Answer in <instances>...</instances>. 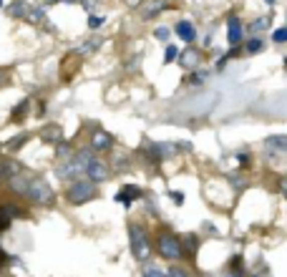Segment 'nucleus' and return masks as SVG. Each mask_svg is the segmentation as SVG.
<instances>
[{
    "label": "nucleus",
    "mask_w": 287,
    "mask_h": 277,
    "mask_svg": "<svg viewBox=\"0 0 287 277\" xmlns=\"http://www.w3.org/2000/svg\"><path fill=\"white\" fill-rule=\"evenodd\" d=\"M167 8H169V0H147V3L141 6V16H144V21H152L159 13H164Z\"/></svg>",
    "instance_id": "nucleus-11"
},
{
    "label": "nucleus",
    "mask_w": 287,
    "mask_h": 277,
    "mask_svg": "<svg viewBox=\"0 0 287 277\" xmlns=\"http://www.w3.org/2000/svg\"><path fill=\"white\" fill-rule=\"evenodd\" d=\"M98 194H101V192H98V184L88 181L86 176H78V179L68 181V187H66V192H63L66 204H71V207H83V204L98 199Z\"/></svg>",
    "instance_id": "nucleus-2"
},
{
    "label": "nucleus",
    "mask_w": 287,
    "mask_h": 277,
    "mask_svg": "<svg viewBox=\"0 0 287 277\" xmlns=\"http://www.w3.org/2000/svg\"><path fill=\"white\" fill-rule=\"evenodd\" d=\"M66 136H63V129L58 126V124H46L43 129H41V141L43 144H51V146H56L58 141H63Z\"/></svg>",
    "instance_id": "nucleus-12"
},
{
    "label": "nucleus",
    "mask_w": 287,
    "mask_h": 277,
    "mask_svg": "<svg viewBox=\"0 0 287 277\" xmlns=\"http://www.w3.org/2000/svg\"><path fill=\"white\" fill-rule=\"evenodd\" d=\"M177 56H179V48L174 43H167V48H164V66L177 63Z\"/></svg>",
    "instance_id": "nucleus-24"
},
{
    "label": "nucleus",
    "mask_w": 287,
    "mask_h": 277,
    "mask_svg": "<svg viewBox=\"0 0 287 277\" xmlns=\"http://www.w3.org/2000/svg\"><path fill=\"white\" fill-rule=\"evenodd\" d=\"M264 146H267V149H274V151L282 154V151L287 149V136H282V134H277V136H267V139H264Z\"/></svg>",
    "instance_id": "nucleus-19"
},
{
    "label": "nucleus",
    "mask_w": 287,
    "mask_h": 277,
    "mask_svg": "<svg viewBox=\"0 0 287 277\" xmlns=\"http://www.w3.org/2000/svg\"><path fill=\"white\" fill-rule=\"evenodd\" d=\"M126 6L128 8H136V6H141V0H126Z\"/></svg>",
    "instance_id": "nucleus-35"
},
{
    "label": "nucleus",
    "mask_w": 287,
    "mask_h": 277,
    "mask_svg": "<svg viewBox=\"0 0 287 277\" xmlns=\"http://www.w3.org/2000/svg\"><path fill=\"white\" fill-rule=\"evenodd\" d=\"M11 227H13V219L3 212V207H0V232H8Z\"/></svg>",
    "instance_id": "nucleus-27"
},
{
    "label": "nucleus",
    "mask_w": 287,
    "mask_h": 277,
    "mask_svg": "<svg viewBox=\"0 0 287 277\" xmlns=\"http://www.w3.org/2000/svg\"><path fill=\"white\" fill-rule=\"evenodd\" d=\"M172 199H174V204H177V207H182V204H184V194H182V192H172Z\"/></svg>",
    "instance_id": "nucleus-34"
},
{
    "label": "nucleus",
    "mask_w": 287,
    "mask_h": 277,
    "mask_svg": "<svg viewBox=\"0 0 287 277\" xmlns=\"http://www.w3.org/2000/svg\"><path fill=\"white\" fill-rule=\"evenodd\" d=\"M141 197H144V192H141L136 184H126V187H121V189H118L116 202H118L121 207H126V209H128V207L133 204V199H141Z\"/></svg>",
    "instance_id": "nucleus-10"
},
{
    "label": "nucleus",
    "mask_w": 287,
    "mask_h": 277,
    "mask_svg": "<svg viewBox=\"0 0 287 277\" xmlns=\"http://www.w3.org/2000/svg\"><path fill=\"white\" fill-rule=\"evenodd\" d=\"M28 141H31V134L26 131V134H18V136H13V141H8V144H6V149L16 154V151H18V149H23Z\"/></svg>",
    "instance_id": "nucleus-21"
},
{
    "label": "nucleus",
    "mask_w": 287,
    "mask_h": 277,
    "mask_svg": "<svg viewBox=\"0 0 287 277\" xmlns=\"http://www.w3.org/2000/svg\"><path fill=\"white\" fill-rule=\"evenodd\" d=\"M154 38H157V41H162V43H169V38H172V28L159 26V28L154 31Z\"/></svg>",
    "instance_id": "nucleus-25"
},
{
    "label": "nucleus",
    "mask_w": 287,
    "mask_h": 277,
    "mask_svg": "<svg viewBox=\"0 0 287 277\" xmlns=\"http://www.w3.org/2000/svg\"><path fill=\"white\" fill-rule=\"evenodd\" d=\"M113 144H116L113 136H111L108 131H103V129H93L91 136H88V149L96 151V154H106V151H111Z\"/></svg>",
    "instance_id": "nucleus-6"
},
{
    "label": "nucleus",
    "mask_w": 287,
    "mask_h": 277,
    "mask_svg": "<svg viewBox=\"0 0 287 277\" xmlns=\"http://www.w3.org/2000/svg\"><path fill=\"white\" fill-rule=\"evenodd\" d=\"M262 48H264V38H247V43H244V53H249V56L259 53Z\"/></svg>",
    "instance_id": "nucleus-23"
},
{
    "label": "nucleus",
    "mask_w": 287,
    "mask_h": 277,
    "mask_svg": "<svg viewBox=\"0 0 287 277\" xmlns=\"http://www.w3.org/2000/svg\"><path fill=\"white\" fill-rule=\"evenodd\" d=\"M83 176H86L88 181H93V184H103V181H108V179H111V166L106 164V159L93 156V159L86 164Z\"/></svg>",
    "instance_id": "nucleus-5"
},
{
    "label": "nucleus",
    "mask_w": 287,
    "mask_h": 277,
    "mask_svg": "<svg viewBox=\"0 0 287 277\" xmlns=\"http://www.w3.org/2000/svg\"><path fill=\"white\" fill-rule=\"evenodd\" d=\"M141 277H167V274H164L159 267H147V269L141 272Z\"/></svg>",
    "instance_id": "nucleus-30"
},
{
    "label": "nucleus",
    "mask_w": 287,
    "mask_h": 277,
    "mask_svg": "<svg viewBox=\"0 0 287 277\" xmlns=\"http://www.w3.org/2000/svg\"><path fill=\"white\" fill-rule=\"evenodd\" d=\"M174 33H177L187 46H192V43L197 41V28H194V23H189V21H179V23L174 26Z\"/></svg>",
    "instance_id": "nucleus-13"
},
{
    "label": "nucleus",
    "mask_w": 287,
    "mask_h": 277,
    "mask_svg": "<svg viewBox=\"0 0 287 277\" xmlns=\"http://www.w3.org/2000/svg\"><path fill=\"white\" fill-rule=\"evenodd\" d=\"M71 156H73V146H71L66 139H63V141H58V144H56V159H58V161H63V159H71Z\"/></svg>",
    "instance_id": "nucleus-22"
},
{
    "label": "nucleus",
    "mask_w": 287,
    "mask_h": 277,
    "mask_svg": "<svg viewBox=\"0 0 287 277\" xmlns=\"http://www.w3.org/2000/svg\"><path fill=\"white\" fill-rule=\"evenodd\" d=\"M242 38H244V26H242V21H239L237 16H229V18H227V43H229V46H239Z\"/></svg>",
    "instance_id": "nucleus-9"
},
{
    "label": "nucleus",
    "mask_w": 287,
    "mask_h": 277,
    "mask_svg": "<svg viewBox=\"0 0 287 277\" xmlns=\"http://www.w3.org/2000/svg\"><path fill=\"white\" fill-rule=\"evenodd\" d=\"M6 11H8V16L26 21V18H28V13H31V6L26 3V0H16V3H13V6H8Z\"/></svg>",
    "instance_id": "nucleus-15"
},
{
    "label": "nucleus",
    "mask_w": 287,
    "mask_h": 277,
    "mask_svg": "<svg viewBox=\"0 0 287 277\" xmlns=\"http://www.w3.org/2000/svg\"><path fill=\"white\" fill-rule=\"evenodd\" d=\"M0 6H3V0H0Z\"/></svg>",
    "instance_id": "nucleus-38"
},
{
    "label": "nucleus",
    "mask_w": 287,
    "mask_h": 277,
    "mask_svg": "<svg viewBox=\"0 0 287 277\" xmlns=\"http://www.w3.org/2000/svg\"><path fill=\"white\" fill-rule=\"evenodd\" d=\"M154 249H157V254H159L162 259H182L179 237H177L172 229H167V227L159 229V234H157V239H154Z\"/></svg>",
    "instance_id": "nucleus-4"
},
{
    "label": "nucleus",
    "mask_w": 287,
    "mask_h": 277,
    "mask_svg": "<svg viewBox=\"0 0 287 277\" xmlns=\"http://www.w3.org/2000/svg\"><path fill=\"white\" fill-rule=\"evenodd\" d=\"M177 61H179V66L184 68V71H194V68H199L202 66V51L199 48H192V46H187V51H179V56H177Z\"/></svg>",
    "instance_id": "nucleus-7"
},
{
    "label": "nucleus",
    "mask_w": 287,
    "mask_h": 277,
    "mask_svg": "<svg viewBox=\"0 0 287 277\" xmlns=\"http://www.w3.org/2000/svg\"><path fill=\"white\" fill-rule=\"evenodd\" d=\"M28 109H31V99H23V101H18V104L13 106V111H11V121H13V124H21V121L26 119Z\"/></svg>",
    "instance_id": "nucleus-16"
},
{
    "label": "nucleus",
    "mask_w": 287,
    "mask_h": 277,
    "mask_svg": "<svg viewBox=\"0 0 287 277\" xmlns=\"http://www.w3.org/2000/svg\"><path fill=\"white\" fill-rule=\"evenodd\" d=\"M167 277H192L184 267H179V264H174V267H169V272H167Z\"/></svg>",
    "instance_id": "nucleus-28"
},
{
    "label": "nucleus",
    "mask_w": 287,
    "mask_h": 277,
    "mask_svg": "<svg viewBox=\"0 0 287 277\" xmlns=\"http://www.w3.org/2000/svg\"><path fill=\"white\" fill-rule=\"evenodd\" d=\"M103 23H106V18H103V16H88V28H91V31L101 28Z\"/></svg>",
    "instance_id": "nucleus-29"
},
{
    "label": "nucleus",
    "mask_w": 287,
    "mask_h": 277,
    "mask_svg": "<svg viewBox=\"0 0 287 277\" xmlns=\"http://www.w3.org/2000/svg\"><path fill=\"white\" fill-rule=\"evenodd\" d=\"M11 83V73L8 71H3V68H0V88H6Z\"/></svg>",
    "instance_id": "nucleus-33"
},
{
    "label": "nucleus",
    "mask_w": 287,
    "mask_h": 277,
    "mask_svg": "<svg viewBox=\"0 0 287 277\" xmlns=\"http://www.w3.org/2000/svg\"><path fill=\"white\" fill-rule=\"evenodd\" d=\"M0 149H3V144H0Z\"/></svg>",
    "instance_id": "nucleus-39"
},
{
    "label": "nucleus",
    "mask_w": 287,
    "mask_h": 277,
    "mask_svg": "<svg viewBox=\"0 0 287 277\" xmlns=\"http://www.w3.org/2000/svg\"><path fill=\"white\" fill-rule=\"evenodd\" d=\"M179 244H182V257H187L189 262H194V257L199 254V249H202V239H199V234H184V237H179Z\"/></svg>",
    "instance_id": "nucleus-8"
},
{
    "label": "nucleus",
    "mask_w": 287,
    "mask_h": 277,
    "mask_svg": "<svg viewBox=\"0 0 287 277\" xmlns=\"http://www.w3.org/2000/svg\"><path fill=\"white\" fill-rule=\"evenodd\" d=\"M237 159H239V166H242V169H244V166H247V169L252 166V154H249V151H247V154H239Z\"/></svg>",
    "instance_id": "nucleus-32"
},
{
    "label": "nucleus",
    "mask_w": 287,
    "mask_h": 277,
    "mask_svg": "<svg viewBox=\"0 0 287 277\" xmlns=\"http://www.w3.org/2000/svg\"><path fill=\"white\" fill-rule=\"evenodd\" d=\"M264 3H267V6H274V3H277V0H264Z\"/></svg>",
    "instance_id": "nucleus-36"
},
{
    "label": "nucleus",
    "mask_w": 287,
    "mask_h": 277,
    "mask_svg": "<svg viewBox=\"0 0 287 277\" xmlns=\"http://www.w3.org/2000/svg\"><path fill=\"white\" fill-rule=\"evenodd\" d=\"M23 171V164L16 161V159H0V181H8L11 176L21 174Z\"/></svg>",
    "instance_id": "nucleus-14"
},
{
    "label": "nucleus",
    "mask_w": 287,
    "mask_h": 277,
    "mask_svg": "<svg viewBox=\"0 0 287 277\" xmlns=\"http://www.w3.org/2000/svg\"><path fill=\"white\" fill-rule=\"evenodd\" d=\"M207 78H209V71L194 68V71H189V76L184 78V83H187V86H204V83H207Z\"/></svg>",
    "instance_id": "nucleus-17"
},
{
    "label": "nucleus",
    "mask_w": 287,
    "mask_h": 277,
    "mask_svg": "<svg viewBox=\"0 0 287 277\" xmlns=\"http://www.w3.org/2000/svg\"><path fill=\"white\" fill-rule=\"evenodd\" d=\"M269 26H272V18H269V16H259L257 21H252V23L247 26V31H249V33H259V31H267Z\"/></svg>",
    "instance_id": "nucleus-20"
},
{
    "label": "nucleus",
    "mask_w": 287,
    "mask_h": 277,
    "mask_svg": "<svg viewBox=\"0 0 287 277\" xmlns=\"http://www.w3.org/2000/svg\"><path fill=\"white\" fill-rule=\"evenodd\" d=\"M46 3H56V0H46Z\"/></svg>",
    "instance_id": "nucleus-37"
},
{
    "label": "nucleus",
    "mask_w": 287,
    "mask_h": 277,
    "mask_svg": "<svg viewBox=\"0 0 287 277\" xmlns=\"http://www.w3.org/2000/svg\"><path fill=\"white\" fill-rule=\"evenodd\" d=\"M6 184H8V189H11L13 194H18L21 199H28V202L41 204V207H53V204H56V192H53V187H51L43 176L21 171V174L11 176Z\"/></svg>",
    "instance_id": "nucleus-1"
},
{
    "label": "nucleus",
    "mask_w": 287,
    "mask_h": 277,
    "mask_svg": "<svg viewBox=\"0 0 287 277\" xmlns=\"http://www.w3.org/2000/svg\"><path fill=\"white\" fill-rule=\"evenodd\" d=\"M272 41H274V43H284V41H287V28H277V31L272 33Z\"/></svg>",
    "instance_id": "nucleus-31"
},
{
    "label": "nucleus",
    "mask_w": 287,
    "mask_h": 277,
    "mask_svg": "<svg viewBox=\"0 0 287 277\" xmlns=\"http://www.w3.org/2000/svg\"><path fill=\"white\" fill-rule=\"evenodd\" d=\"M128 232V247H131V254L136 262H147L152 257V237H149V229L144 224H136L131 222L126 227Z\"/></svg>",
    "instance_id": "nucleus-3"
},
{
    "label": "nucleus",
    "mask_w": 287,
    "mask_h": 277,
    "mask_svg": "<svg viewBox=\"0 0 287 277\" xmlns=\"http://www.w3.org/2000/svg\"><path fill=\"white\" fill-rule=\"evenodd\" d=\"M131 166V161H128V156H116L113 159V166H111V171L116 169V171H123V169H128Z\"/></svg>",
    "instance_id": "nucleus-26"
},
{
    "label": "nucleus",
    "mask_w": 287,
    "mask_h": 277,
    "mask_svg": "<svg viewBox=\"0 0 287 277\" xmlns=\"http://www.w3.org/2000/svg\"><path fill=\"white\" fill-rule=\"evenodd\" d=\"M101 46H103V41H101V38H91V41L81 43V46L76 48V53H81V56H91V53H96Z\"/></svg>",
    "instance_id": "nucleus-18"
}]
</instances>
